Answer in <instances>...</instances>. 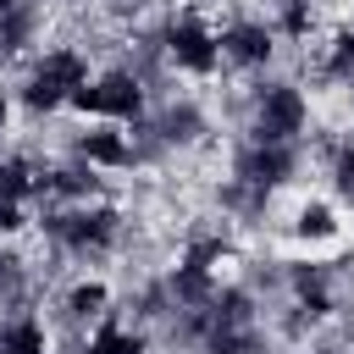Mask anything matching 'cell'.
Here are the masks:
<instances>
[{
	"mask_svg": "<svg viewBox=\"0 0 354 354\" xmlns=\"http://www.w3.org/2000/svg\"><path fill=\"white\" fill-rule=\"evenodd\" d=\"M17 116H22L17 88H11V83H0V133H11V127H17Z\"/></svg>",
	"mask_w": 354,
	"mask_h": 354,
	"instance_id": "obj_7",
	"label": "cell"
},
{
	"mask_svg": "<svg viewBox=\"0 0 354 354\" xmlns=\"http://www.w3.org/2000/svg\"><path fill=\"white\" fill-rule=\"evenodd\" d=\"M315 127V100L299 77L266 72L243 83V138L254 144H304Z\"/></svg>",
	"mask_w": 354,
	"mask_h": 354,
	"instance_id": "obj_1",
	"label": "cell"
},
{
	"mask_svg": "<svg viewBox=\"0 0 354 354\" xmlns=\"http://www.w3.org/2000/svg\"><path fill=\"white\" fill-rule=\"evenodd\" d=\"M61 149L77 155V160H88V166L105 171V177H127V171L144 166V155H138V133H133L127 122H111V116H88V122H77V127L66 133Z\"/></svg>",
	"mask_w": 354,
	"mask_h": 354,
	"instance_id": "obj_4",
	"label": "cell"
},
{
	"mask_svg": "<svg viewBox=\"0 0 354 354\" xmlns=\"http://www.w3.org/2000/svg\"><path fill=\"white\" fill-rule=\"evenodd\" d=\"M17 6H22V0H0V17H11V11H17Z\"/></svg>",
	"mask_w": 354,
	"mask_h": 354,
	"instance_id": "obj_8",
	"label": "cell"
},
{
	"mask_svg": "<svg viewBox=\"0 0 354 354\" xmlns=\"http://www.w3.org/2000/svg\"><path fill=\"white\" fill-rule=\"evenodd\" d=\"M116 304H122L116 277H105L100 266H83V271H72V277L55 288V310H50V321H61V326H72V332L83 337L94 321L116 315Z\"/></svg>",
	"mask_w": 354,
	"mask_h": 354,
	"instance_id": "obj_5",
	"label": "cell"
},
{
	"mask_svg": "<svg viewBox=\"0 0 354 354\" xmlns=\"http://www.w3.org/2000/svg\"><path fill=\"white\" fill-rule=\"evenodd\" d=\"M160 44V66L188 77V83H221L227 61H221V22L205 6H171L155 28Z\"/></svg>",
	"mask_w": 354,
	"mask_h": 354,
	"instance_id": "obj_2",
	"label": "cell"
},
{
	"mask_svg": "<svg viewBox=\"0 0 354 354\" xmlns=\"http://www.w3.org/2000/svg\"><path fill=\"white\" fill-rule=\"evenodd\" d=\"M221 61L232 77H266L282 61V39L266 11H232L221 22Z\"/></svg>",
	"mask_w": 354,
	"mask_h": 354,
	"instance_id": "obj_3",
	"label": "cell"
},
{
	"mask_svg": "<svg viewBox=\"0 0 354 354\" xmlns=\"http://www.w3.org/2000/svg\"><path fill=\"white\" fill-rule=\"evenodd\" d=\"M288 243L293 249H310V254H321V249H337L343 238H348V216H343V199H332V194H299L293 205H288Z\"/></svg>",
	"mask_w": 354,
	"mask_h": 354,
	"instance_id": "obj_6",
	"label": "cell"
}]
</instances>
